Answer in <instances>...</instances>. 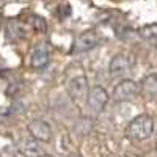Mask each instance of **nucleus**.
<instances>
[{"label": "nucleus", "instance_id": "obj_1", "mask_svg": "<svg viewBox=\"0 0 157 157\" xmlns=\"http://www.w3.org/2000/svg\"><path fill=\"white\" fill-rule=\"evenodd\" d=\"M152 132H154V120H152V116H149L146 113L135 116L127 126L129 137L137 141L149 138L152 135Z\"/></svg>", "mask_w": 157, "mask_h": 157}, {"label": "nucleus", "instance_id": "obj_2", "mask_svg": "<svg viewBox=\"0 0 157 157\" xmlns=\"http://www.w3.org/2000/svg\"><path fill=\"white\" fill-rule=\"evenodd\" d=\"M109 102V93L105 91V88L96 85L90 90L88 93V107L93 110L94 113H101L104 109H105Z\"/></svg>", "mask_w": 157, "mask_h": 157}, {"label": "nucleus", "instance_id": "obj_3", "mask_svg": "<svg viewBox=\"0 0 157 157\" xmlns=\"http://www.w3.org/2000/svg\"><path fill=\"white\" fill-rule=\"evenodd\" d=\"M98 44H99V36L96 35V32L93 30L83 32L75 39V43L72 46V54H85V52L94 49Z\"/></svg>", "mask_w": 157, "mask_h": 157}, {"label": "nucleus", "instance_id": "obj_4", "mask_svg": "<svg viewBox=\"0 0 157 157\" xmlns=\"http://www.w3.org/2000/svg\"><path fill=\"white\" fill-rule=\"evenodd\" d=\"M68 94L74 102H82L88 94V80L85 75H77L68 83Z\"/></svg>", "mask_w": 157, "mask_h": 157}, {"label": "nucleus", "instance_id": "obj_5", "mask_svg": "<svg viewBox=\"0 0 157 157\" xmlns=\"http://www.w3.org/2000/svg\"><path fill=\"white\" fill-rule=\"evenodd\" d=\"M137 93H138V83L127 78V80H123L115 86L113 99L118 101V102H123V101H127V99H132L134 96H137Z\"/></svg>", "mask_w": 157, "mask_h": 157}, {"label": "nucleus", "instance_id": "obj_6", "mask_svg": "<svg viewBox=\"0 0 157 157\" xmlns=\"http://www.w3.org/2000/svg\"><path fill=\"white\" fill-rule=\"evenodd\" d=\"M29 132H30V135H32L35 140L41 141V143H47V141H50V138H52V129H50V126H49L46 121H43V120H33V121L29 124Z\"/></svg>", "mask_w": 157, "mask_h": 157}, {"label": "nucleus", "instance_id": "obj_7", "mask_svg": "<svg viewBox=\"0 0 157 157\" xmlns=\"http://www.w3.org/2000/svg\"><path fill=\"white\" fill-rule=\"evenodd\" d=\"M130 71V60L124 54H118L110 60L109 64V72L112 77H124Z\"/></svg>", "mask_w": 157, "mask_h": 157}, {"label": "nucleus", "instance_id": "obj_8", "mask_svg": "<svg viewBox=\"0 0 157 157\" xmlns=\"http://www.w3.org/2000/svg\"><path fill=\"white\" fill-rule=\"evenodd\" d=\"M49 63V54H47V49L44 46H38L35 47L33 54H32V60H30V64L32 68L35 69H43L47 66Z\"/></svg>", "mask_w": 157, "mask_h": 157}, {"label": "nucleus", "instance_id": "obj_9", "mask_svg": "<svg viewBox=\"0 0 157 157\" xmlns=\"http://www.w3.org/2000/svg\"><path fill=\"white\" fill-rule=\"evenodd\" d=\"M21 152L25 155V157H39L43 154V149L39 146V141L38 140H24L19 146Z\"/></svg>", "mask_w": 157, "mask_h": 157}, {"label": "nucleus", "instance_id": "obj_10", "mask_svg": "<svg viewBox=\"0 0 157 157\" xmlns=\"http://www.w3.org/2000/svg\"><path fill=\"white\" fill-rule=\"evenodd\" d=\"M5 35H6V39L10 43L19 41L22 38V27L19 25V22L14 19H10L5 25Z\"/></svg>", "mask_w": 157, "mask_h": 157}, {"label": "nucleus", "instance_id": "obj_11", "mask_svg": "<svg viewBox=\"0 0 157 157\" xmlns=\"http://www.w3.org/2000/svg\"><path fill=\"white\" fill-rule=\"evenodd\" d=\"M141 88L143 91L148 94V96H152L155 98L157 96V74H149L143 78L141 82Z\"/></svg>", "mask_w": 157, "mask_h": 157}, {"label": "nucleus", "instance_id": "obj_12", "mask_svg": "<svg viewBox=\"0 0 157 157\" xmlns=\"http://www.w3.org/2000/svg\"><path fill=\"white\" fill-rule=\"evenodd\" d=\"M140 36L146 41L152 43L154 46H157V24H151V25H145L140 29Z\"/></svg>", "mask_w": 157, "mask_h": 157}, {"label": "nucleus", "instance_id": "obj_13", "mask_svg": "<svg viewBox=\"0 0 157 157\" xmlns=\"http://www.w3.org/2000/svg\"><path fill=\"white\" fill-rule=\"evenodd\" d=\"M91 126H93V123H91L88 118H83V120H80L77 124H75V134H80V135H85L88 134L91 130Z\"/></svg>", "mask_w": 157, "mask_h": 157}, {"label": "nucleus", "instance_id": "obj_14", "mask_svg": "<svg viewBox=\"0 0 157 157\" xmlns=\"http://www.w3.org/2000/svg\"><path fill=\"white\" fill-rule=\"evenodd\" d=\"M30 22H32L33 29H35L36 32H41V33H44V32L47 30V24H46V21H44L41 16H36V14L30 16Z\"/></svg>", "mask_w": 157, "mask_h": 157}, {"label": "nucleus", "instance_id": "obj_15", "mask_svg": "<svg viewBox=\"0 0 157 157\" xmlns=\"http://www.w3.org/2000/svg\"><path fill=\"white\" fill-rule=\"evenodd\" d=\"M68 157H82L80 154H71V155H68Z\"/></svg>", "mask_w": 157, "mask_h": 157}, {"label": "nucleus", "instance_id": "obj_16", "mask_svg": "<svg viewBox=\"0 0 157 157\" xmlns=\"http://www.w3.org/2000/svg\"><path fill=\"white\" fill-rule=\"evenodd\" d=\"M39 157H54V155H49V154H41Z\"/></svg>", "mask_w": 157, "mask_h": 157}, {"label": "nucleus", "instance_id": "obj_17", "mask_svg": "<svg viewBox=\"0 0 157 157\" xmlns=\"http://www.w3.org/2000/svg\"><path fill=\"white\" fill-rule=\"evenodd\" d=\"M3 3H5V0H0V6H3Z\"/></svg>", "mask_w": 157, "mask_h": 157}, {"label": "nucleus", "instance_id": "obj_18", "mask_svg": "<svg viewBox=\"0 0 157 157\" xmlns=\"http://www.w3.org/2000/svg\"><path fill=\"white\" fill-rule=\"evenodd\" d=\"M0 25H2V16H0Z\"/></svg>", "mask_w": 157, "mask_h": 157}]
</instances>
